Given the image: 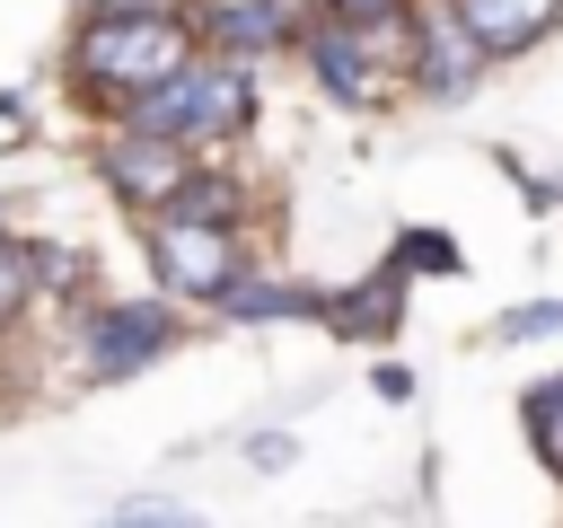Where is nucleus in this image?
I'll return each instance as SVG.
<instances>
[{
  "instance_id": "nucleus-14",
  "label": "nucleus",
  "mask_w": 563,
  "mask_h": 528,
  "mask_svg": "<svg viewBox=\"0 0 563 528\" xmlns=\"http://www.w3.org/2000/svg\"><path fill=\"white\" fill-rule=\"evenodd\" d=\"M545 334H563V299H537V308L501 317V343H545Z\"/></svg>"
},
{
  "instance_id": "nucleus-11",
  "label": "nucleus",
  "mask_w": 563,
  "mask_h": 528,
  "mask_svg": "<svg viewBox=\"0 0 563 528\" xmlns=\"http://www.w3.org/2000/svg\"><path fill=\"white\" fill-rule=\"evenodd\" d=\"M211 308H220V317H325L317 290H299V282H264V273H238Z\"/></svg>"
},
{
  "instance_id": "nucleus-5",
  "label": "nucleus",
  "mask_w": 563,
  "mask_h": 528,
  "mask_svg": "<svg viewBox=\"0 0 563 528\" xmlns=\"http://www.w3.org/2000/svg\"><path fill=\"white\" fill-rule=\"evenodd\" d=\"M167 343H176V317H167V308H141V299H123V308H97V317H88V334H79V361H88L97 378H123V370L158 361Z\"/></svg>"
},
{
  "instance_id": "nucleus-16",
  "label": "nucleus",
  "mask_w": 563,
  "mask_h": 528,
  "mask_svg": "<svg viewBox=\"0 0 563 528\" xmlns=\"http://www.w3.org/2000/svg\"><path fill=\"white\" fill-rule=\"evenodd\" d=\"M334 18H352V26H387V18H405V0H325Z\"/></svg>"
},
{
  "instance_id": "nucleus-7",
  "label": "nucleus",
  "mask_w": 563,
  "mask_h": 528,
  "mask_svg": "<svg viewBox=\"0 0 563 528\" xmlns=\"http://www.w3.org/2000/svg\"><path fill=\"white\" fill-rule=\"evenodd\" d=\"M299 53H308V70L325 79V97H343V106L369 97V26H352V18L325 9V18L299 35Z\"/></svg>"
},
{
  "instance_id": "nucleus-17",
  "label": "nucleus",
  "mask_w": 563,
  "mask_h": 528,
  "mask_svg": "<svg viewBox=\"0 0 563 528\" xmlns=\"http://www.w3.org/2000/svg\"><path fill=\"white\" fill-rule=\"evenodd\" d=\"M123 9H167V0H88V18H123Z\"/></svg>"
},
{
  "instance_id": "nucleus-13",
  "label": "nucleus",
  "mask_w": 563,
  "mask_h": 528,
  "mask_svg": "<svg viewBox=\"0 0 563 528\" xmlns=\"http://www.w3.org/2000/svg\"><path fill=\"white\" fill-rule=\"evenodd\" d=\"M35 290H44V255L18 246V238H0V317H18Z\"/></svg>"
},
{
  "instance_id": "nucleus-4",
  "label": "nucleus",
  "mask_w": 563,
  "mask_h": 528,
  "mask_svg": "<svg viewBox=\"0 0 563 528\" xmlns=\"http://www.w3.org/2000/svg\"><path fill=\"white\" fill-rule=\"evenodd\" d=\"M97 176H106L123 202L167 211V202H176V185L194 176V158H185V141H158V132H141V123H114V132H106V150H97Z\"/></svg>"
},
{
  "instance_id": "nucleus-12",
  "label": "nucleus",
  "mask_w": 563,
  "mask_h": 528,
  "mask_svg": "<svg viewBox=\"0 0 563 528\" xmlns=\"http://www.w3.org/2000/svg\"><path fill=\"white\" fill-rule=\"evenodd\" d=\"M238 194H246L238 176H202V167H194V176L176 185L167 211H185V220H238Z\"/></svg>"
},
{
  "instance_id": "nucleus-8",
  "label": "nucleus",
  "mask_w": 563,
  "mask_h": 528,
  "mask_svg": "<svg viewBox=\"0 0 563 528\" xmlns=\"http://www.w3.org/2000/svg\"><path fill=\"white\" fill-rule=\"evenodd\" d=\"M457 18H466V35L501 62V53H528V44H545L554 26H563V0H449Z\"/></svg>"
},
{
  "instance_id": "nucleus-1",
  "label": "nucleus",
  "mask_w": 563,
  "mask_h": 528,
  "mask_svg": "<svg viewBox=\"0 0 563 528\" xmlns=\"http://www.w3.org/2000/svg\"><path fill=\"white\" fill-rule=\"evenodd\" d=\"M194 53H202V44H194V26H185L176 9H123V18H88V26L70 35V79H79L97 106H132V97H150L158 79H176Z\"/></svg>"
},
{
  "instance_id": "nucleus-3",
  "label": "nucleus",
  "mask_w": 563,
  "mask_h": 528,
  "mask_svg": "<svg viewBox=\"0 0 563 528\" xmlns=\"http://www.w3.org/2000/svg\"><path fill=\"white\" fill-rule=\"evenodd\" d=\"M150 264H158V282L185 290V299H220V290L246 273L238 229H229V220H185V211H158V220H150Z\"/></svg>"
},
{
  "instance_id": "nucleus-6",
  "label": "nucleus",
  "mask_w": 563,
  "mask_h": 528,
  "mask_svg": "<svg viewBox=\"0 0 563 528\" xmlns=\"http://www.w3.org/2000/svg\"><path fill=\"white\" fill-rule=\"evenodd\" d=\"M484 62H493V53L466 35V18H457L449 0H440V9H422V35H413V70H422V88H431V97H457V88H466Z\"/></svg>"
},
{
  "instance_id": "nucleus-2",
  "label": "nucleus",
  "mask_w": 563,
  "mask_h": 528,
  "mask_svg": "<svg viewBox=\"0 0 563 528\" xmlns=\"http://www.w3.org/2000/svg\"><path fill=\"white\" fill-rule=\"evenodd\" d=\"M123 123H141L158 141H185V150L194 141H229V132L255 123V79H246L238 53H194L176 79H158L150 97H132Z\"/></svg>"
},
{
  "instance_id": "nucleus-15",
  "label": "nucleus",
  "mask_w": 563,
  "mask_h": 528,
  "mask_svg": "<svg viewBox=\"0 0 563 528\" xmlns=\"http://www.w3.org/2000/svg\"><path fill=\"white\" fill-rule=\"evenodd\" d=\"M106 528H202L194 510H167V502H141V510H123V519H106Z\"/></svg>"
},
{
  "instance_id": "nucleus-10",
  "label": "nucleus",
  "mask_w": 563,
  "mask_h": 528,
  "mask_svg": "<svg viewBox=\"0 0 563 528\" xmlns=\"http://www.w3.org/2000/svg\"><path fill=\"white\" fill-rule=\"evenodd\" d=\"M405 246L361 282V290H343V299H325V326H343V334H396V299H405Z\"/></svg>"
},
{
  "instance_id": "nucleus-9",
  "label": "nucleus",
  "mask_w": 563,
  "mask_h": 528,
  "mask_svg": "<svg viewBox=\"0 0 563 528\" xmlns=\"http://www.w3.org/2000/svg\"><path fill=\"white\" fill-rule=\"evenodd\" d=\"M202 26H211V53L255 62V53H282V35H290V0H211Z\"/></svg>"
},
{
  "instance_id": "nucleus-18",
  "label": "nucleus",
  "mask_w": 563,
  "mask_h": 528,
  "mask_svg": "<svg viewBox=\"0 0 563 528\" xmlns=\"http://www.w3.org/2000/svg\"><path fill=\"white\" fill-rule=\"evenodd\" d=\"M9 141H26V123H18V106L0 97V150H9Z\"/></svg>"
}]
</instances>
